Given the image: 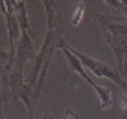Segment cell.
<instances>
[{
    "instance_id": "1",
    "label": "cell",
    "mask_w": 127,
    "mask_h": 119,
    "mask_svg": "<svg viewBox=\"0 0 127 119\" xmlns=\"http://www.w3.org/2000/svg\"><path fill=\"white\" fill-rule=\"evenodd\" d=\"M35 56L33 53V42L32 36L27 33H22V37L17 45L16 58H14L13 69L10 72V90H12V97L16 99L19 91L26 85L25 79V67L30 59Z\"/></svg>"
},
{
    "instance_id": "2",
    "label": "cell",
    "mask_w": 127,
    "mask_h": 119,
    "mask_svg": "<svg viewBox=\"0 0 127 119\" xmlns=\"http://www.w3.org/2000/svg\"><path fill=\"white\" fill-rule=\"evenodd\" d=\"M58 49L62 50L63 55H64L65 59H67V63H68V67H69V68H71L74 73H77L82 79H85L86 82L94 88V91H95L96 96H98V99H99L100 108H101L103 110H109V109L112 108V105H113L110 88L104 87V86H100V85H98V83H95L94 81L90 78V76H89V74L86 73V71H85V67L82 65L81 60L72 53V51L68 50V48H67V45H65V40H63L61 44H59V48H58Z\"/></svg>"
},
{
    "instance_id": "3",
    "label": "cell",
    "mask_w": 127,
    "mask_h": 119,
    "mask_svg": "<svg viewBox=\"0 0 127 119\" xmlns=\"http://www.w3.org/2000/svg\"><path fill=\"white\" fill-rule=\"evenodd\" d=\"M65 45H67V48H68V50L72 51V53L81 60L82 65L85 67V69L90 71L93 74H95V76L99 77V78H108L110 81H113L114 83H117L122 90H125L127 92V82L122 77V74L118 71V68H114V67L103 63V62L98 60V59H94V58L89 56L86 54L80 53L78 50L72 48L69 44H67V42H65Z\"/></svg>"
},
{
    "instance_id": "4",
    "label": "cell",
    "mask_w": 127,
    "mask_h": 119,
    "mask_svg": "<svg viewBox=\"0 0 127 119\" xmlns=\"http://www.w3.org/2000/svg\"><path fill=\"white\" fill-rule=\"evenodd\" d=\"M1 14L5 18L6 23V31H8V44H9V68L13 69L14 64V58H16V51L17 45L22 37V31L18 18L16 16V10H14V0H4L1 3Z\"/></svg>"
},
{
    "instance_id": "5",
    "label": "cell",
    "mask_w": 127,
    "mask_h": 119,
    "mask_svg": "<svg viewBox=\"0 0 127 119\" xmlns=\"http://www.w3.org/2000/svg\"><path fill=\"white\" fill-rule=\"evenodd\" d=\"M42 5L46 13V31L63 29V17L61 12V4L55 0H44Z\"/></svg>"
},
{
    "instance_id": "6",
    "label": "cell",
    "mask_w": 127,
    "mask_h": 119,
    "mask_svg": "<svg viewBox=\"0 0 127 119\" xmlns=\"http://www.w3.org/2000/svg\"><path fill=\"white\" fill-rule=\"evenodd\" d=\"M14 10H16V16L18 18L22 33H27V35L33 37V31H32L30 21H28V13H27V9H26V1L25 0H18V1L14 0Z\"/></svg>"
},
{
    "instance_id": "7",
    "label": "cell",
    "mask_w": 127,
    "mask_h": 119,
    "mask_svg": "<svg viewBox=\"0 0 127 119\" xmlns=\"http://www.w3.org/2000/svg\"><path fill=\"white\" fill-rule=\"evenodd\" d=\"M104 3L113 9L117 16L127 18V0H105Z\"/></svg>"
},
{
    "instance_id": "8",
    "label": "cell",
    "mask_w": 127,
    "mask_h": 119,
    "mask_svg": "<svg viewBox=\"0 0 127 119\" xmlns=\"http://www.w3.org/2000/svg\"><path fill=\"white\" fill-rule=\"evenodd\" d=\"M86 10V5L84 1H80L76 4V8H74L73 13L71 14V23L72 26H78L81 23L82 18H84V14Z\"/></svg>"
},
{
    "instance_id": "9",
    "label": "cell",
    "mask_w": 127,
    "mask_h": 119,
    "mask_svg": "<svg viewBox=\"0 0 127 119\" xmlns=\"http://www.w3.org/2000/svg\"><path fill=\"white\" fill-rule=\"evenodd\" d=\"M63 119H80V117L76 111H73L72 109H65Z\"/></svg>"
},
{
    "instance_id": "10",
    "label": "cell",
    "mask_w": 127,
    "mask_h": 119,
    "mask_svg": "<svg viewBox=\"0 0 127 119\" xmlns=\"http://www.w3.org/2000/svg\"><path fill=\"white\" fill-rule=\"evenodd\" d=\"M41 119H58V118H55V117H54L53 114H51V113H49V111H46V113L42 115V118H41Z\"/></svg>"
},
{
    "instance_id": "11",
    "label": "cell",
    "mask_w": 127,
    "mask_h": 119,
    "mask_svg": "<svg viewBox=\"0 0 127 119\" xmlns=\"http://www.w3.org/2000/svg\"><path fill=\"white\" fill-rule=\"evenodd\" d=\"M0 119H5V115H4V113H3V109L0 110Z\"/></svg>"
}]
</instances>
